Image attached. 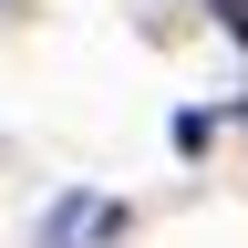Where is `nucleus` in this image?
I'll return each instance as SVG.
<instances>
[{
    "label": "nucleus",
    "instance_id": "obj_1",
    "mask_svg": "<svg viewBox=\"0 0 248 248\" xmlns=\"http://www.w3.org/2000/svg\"><path fill=\"white\" fill-rule=\"evenodd\" d=\"M217 21H228V42H248V0H217Z\"/></svg>",
    "mask_w": 248,
    "mask_h": 248
}]
</instances>
